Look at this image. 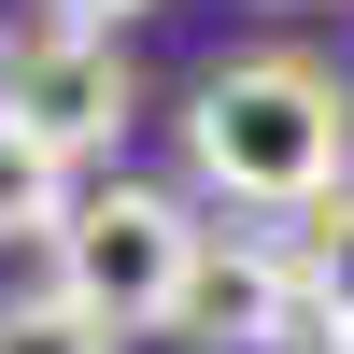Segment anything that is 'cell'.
I'll return each mask as SVG.
<instances>
[{
	"instance_id": "7a4b0ae2",
	"label": "cell",
	"mask_w": 354,
	"mask_h": 354,
	"mask_svg": "<svg viewBox=\"0 0 354 354\" xmlns=\"http://www.w3.org/2000/svg\"><path fill=\"white\" fill-rule=\"evenodd\" d=\"M43 255H57L43 298H57V312H85V326L128 354V340H170V298H185L198 213H185L170 185H71V213L43 227Z\"/></svg>"
},
{
	"instance_id": "8992f818",
	"label": "cell",
	"mask_w": 354,
	"mask_h": 354,
	"mask_svg": "<svg viewBox=\"0 0 354 354\" xmlns=\"http://www.w3.org/2000/svg\"><path fill=\"white\" fill-rule=\"evenodd\" d=\"M57 213H71V170L28 156V142H0V241H43Z\"/></svg>"
},
{
	"instance_id": "52a82bcc",
	"label": "cell",
	"mask_w": 354,
	"mask_h": 354,
	"mask_svg": "<svg viewBox=\"0 0 354 354\" xmlns=\"http://www.w3.org/2000/svg\"><path fill=\"white\" fill-rule=\"evenodd\" d=\"M0 354H113L85 312H57V298H0Z\"/></svg>"
},
{
	"instance_id": "6da1fadb",
	"label": "cell",
	"mask_w": 354,
	"mask_h": 354,
	"mask_svg": "<svg viewBox=\"0 0 354 354\" xmlns=\"http://www.w3.org/2000/svg\"><path fill=\"white\" fill-rule=\"evenodd\" d=\"M185 170L227 213H312L354 185V85L326 57H213L185 100Z\"/></svg>"
},
{
	"instance_id": "ba28073f",
	"label": "cell",
	"mask_w": 354,
	"mask_h": 354,
	"mask_svg": "<svg viewBox=\"0 0 354 354\" xmlns=\"http://www.w3.org/2000/svg\"><path fill=\"white\" fill-rule=\"evenodd\" d=\"M43 15H71V28H128L142 0H43Z\"/></svg>"
},
{
	"instance_id": "5b68a950",
	"label": "cell",
	"mask_w": 354,
	"mask_h": 354,
	"mask_svg": "<svg viewBox=\"0 0 354 354\" xmlns=\"http://www.w3.org/2000/svg\"><path fill=\"white\" fill-rule=\"evenodd\" d=\"M298 283H312V326H340V340H354V185L298 213Z\"/></svg>"
},
{
	"instance_id": "30bf717a",
	"label": "cell",
	"mask_w": 354,
	"mask_h": 354,
	"mask_svg": "<svg viewBox=\"0 0 354 354\" xmlns=\"http://www.w3.org/2000/svg\"><path fill=\"white\" fill-rule=\"evenodd\" d=\"M283 15H326V0H283Z\"/></svg>"
},
{
	"instance_id": "277c9868",
	"label": "cell",
	"mask_w": 354,
	"mask_h": 354,
	"mask_svg": "<svg viewBox=\"0 0 354 354\" xmlns=\"http://www.w3.org/2000/svg\"><path fill=\"white\" fill-rule=\"evenodd\" d=\"M170 340H198V354H283V340H312L298 241H270V227H198L185 298H170Z\"/></svg>"
},
{
	"instance_id": "3957f363",
	"label": "cell",
	"mask_w": 354,
	"mask_h": 354,
	"mask_svg": "<svg viewBox=\"0 0 354 354\" xmlns=\"http://www.w3.org/2000/svg\"><path fill=\"white\" fill-rule=\"evenodd\" d=\"M128 100H142V85H128V43H113V28H71V15L0 28V142L85 170V156H113Z\"/></svg>"
},
{
	"instance_id": "9c48e42d",
	"label": "cell",
	"mask_w": 354,
	"mask_h": 354,
	"mask_svg": "<svg viewBox=\"0 0 354 354\" xmlns=\"http://www.w3.org/2000/svg\"><path fill=\"white\" fill-rule=\"evenodd\" d=\"M283 354H354V340H340V326H312V340H283Z\"/></svg>"
}]
</instances>
